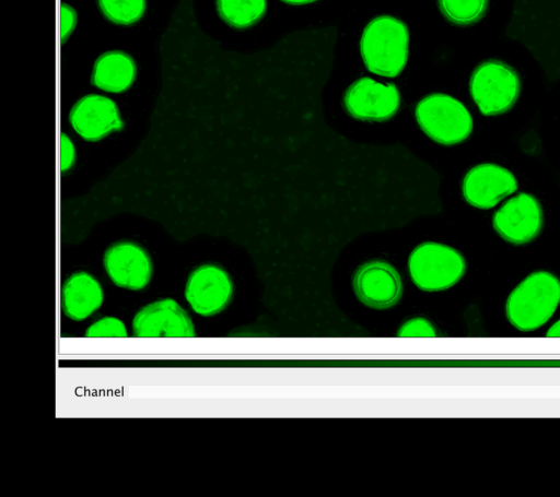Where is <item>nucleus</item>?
Wrapping results in <instances>:
<instances>
[{
	"mask_svg": "<svg viewBox=\"0 0 560 497\" xmlns=\"http://www.w3.org/2000/svg\"><path fill=\"white\" fill-rule=\"evenodd\" d=\"M560 305V280L550 272L530 273L510 293L505 304L509 322L522 332L546 324Z\"/></svg>",
	"mask_w": 560,
	"mask_h": 497,
	"instance_id": "nucleus-1",
	"label": "nucleus"
},
{
	"mask_svg": "<svg viewBox=\"0 0 560 497\" xmlns=\"http://www.w3.org/2000/svg\"><path fill=\"white\" fill-rule=\"evenodd\" d=\"M408 44L409 33L406 24L394 16L382 15L365 26L360 50L369 71L394 78L407 63Z\"/></svg>",
	"mask_w": 560,
	"mask_h": 497,
	"instance_id": "nucleus-2",
	"label": "nucleus"
},
{
	"mask_svg": "<svg viewBox=\"0 0 560 497\" xmlns=\"http://www.w3.org/2000/svg\"><path fill=\"white\" fill-rule=\"evenodd\" d=\"M416 119L432 140L444 145L465 141L472 131V118L458 99L442 93L423 97L416 106Z\"/></svg>",
	"mask_w": 560,
	"mask_h": 497,
	"instance_id": "nucleus-3",
	"label": "nucleus"
},
{
	"mask_svg": "<svg viewBox=\"0 0 560 497\" xmlns=\"http://www.w3.org/2000/svg\"><path fill=\"white\" fill-rule=\"evenodd\" d=\"M413 283L422 291H443L455 285L465 274L464 257L454 248L424 242L413 249L408 259Z\"/></svg>",
	"mask_w": 560,
	"mask_h": 497,
	"instance_id": "nucleus-4",
	"label": "nucleus"
},
{
	"mask_svg": "<svg viewBox=\"0 0 560 497\" xmlns=\"http://www.w3.org/2000/svg\"><path fill=\"white\" fill-rule=\"evenodd\" d=\"M469 90L480 113L495 116L514 106L520 96L521 80L512 67L498 60H488L474 70Z\"/></svg>",
	"mask_w": 560,
	"mask_h": 497,
	"instance_id": "nucleus-5",
	"label": "nucleus"
},
{
	"mask_svg": "<svg viewBox=\"0 0 560 497\" xmlns=\"http://www.w3.org/2000/svg\"><path fill=\"white\" fill-rule=\"evenodd\" d=\"M492 224L504 240L524 245L540 234L544 226L542 208L534 196L521 192L494 212Z\"/></svg>",
	"mask_w": 560,
	"mask_h": 497,
	"instance_id": "nucleus-6",
	"label": "nucleus"
},
{
	"mask_svg": "<svg viewBox=\"0 0 560 497\" xmlns=\"http://www.w3.org/2000/svg\"><path fill=\"white\" fill-rule=\"evenodd\" d=\"M400 95L394 83L383 84L371 78L355 81L347 90L343 105L357 119L365 121H384L398 110Z\"/></svg>",
	"mask_w": 560,
	"mask_h": 497,
	"instance_id": "nucleus-7",
	"label": "nucleus"
},
{
	"mask_svg": "<svg viewBox=\"0 0 560 497\" xmlns=\"http://www.w3.org/2000/svg\"><path fill=\"white\" fill-rule=\"evenodd\" d=\"M353 289L365 306L386 309L398 303L402 285L400 275L392 264L372 260L357 269L353 275Z\"/></svg>",
	"mask_w": 560,
	"mask_h": 497,
	"instance_id": "nucleus-8",
	"label": "nucleus"
},
{
	"mask_svg": "<svg viewBox=\"0 0 560 497\" xmlns=\"http://www.w3.org/2000/svg\"><path fill=\"white\" fill-rule=\"evenodd\" d=\"M233 284L229 274L219 265L203 264L188 277L185 297L195 312L213 316L230 303Z\"/></svg>",
	"mask_w": 560,
	"mask_h": 497,
	"instance_id": "nucleus-9",
	"label": "nucleus"
},
{
	"mask_svg": "<svg viewBox=\"0 0 560 497\" xmlns=\"http://www.w3.org/2000/svg\"><path fill=\"white\" fill-rule=\"evenodd\" d=\"M517 189L515 176L497 164H479L465 175L463 196L472 206L489 210Z\"/></svg>",
	"mask_w": 560,
	"mask_h": 497,
	"instance_id": "nucleus-10",
	"label": "nucleus"
},
{
	"mask_svg": "<svg viewBox=\"0 0 560 497\" xmlns=\"http://www.w3.org/2000/svg\"><path fill=\"white\" fill-rule=\"evenodd\" d=\"M139 338H191L195 328L187 312L173 299L165 298L144 306L132 321Z\"/></svg>",
	"mask_w": 560,
	"mask_h": 497,
	"instance_id": "nucleus-11",
	"label": "nucleus"
},
{
	"mask_svg": "<svg viewBox=\"0 0 560 497\" xmlns=\"http://www.w3.org/2000/svg\"><path fill=\"white\" fill-rule=\"evenodd\" d=\"M104 267L117 286L132 291L145 287L152 274V264L148 252L131 241H121L110 246L104 255Z\"/></svg>",
	"mask_w": 560,
	"mask_h": 497,
	"instance_id": "nucleus-12",
	"label": "nucleus"
},
{
	"mask_svg": "<svg viewBox=\"0 0 560 497\" xmlns=\"http://www.w3.org/2000/svg\"><path fill=\"white\" fill-rule=\"evenodd\" d=\"M69 119L73 129L88 141L101 140L124 125L116 104L95 94L82 97L72 107Z\"/></svg>",
	"mask_w": 560,
	"mask_h": 497,
	"instance_id": "nucleus-13",
	"label": "nucleus"
},
{
	"mask_svg": "<svg viewBox=\"0 0 560 497\" xmlns=\"http://www.w3.org/2000/svg\"><path fill=\"white\" fill-rule=\"evenodd\" d=\"M103 297V289L95 277L86 272H77L63 284L62 310L68 318L80 321L101 307Z\"/></svg>",
	"mask_w": 560,
	"mask_h": 497,
	"instance_id": "nucleus-14",
	"label": "nucleus"
},
{
	"mask_svg": "<svg viewBox=\"0 0 560 497\" xmlns=\"http://www.w3.org/2000/svg\"><path fill=\"white\" fill-rule=\"evenodd\" d=\"M133 59L122 51H108L94 64L92 83L101 90L120 93L131 86L136 78Z\"/></svg>",
	"mask_w": 560,
	"mask_h": 497,
	"instance_id": "nucleus-15",
	"label": "nucleus"
},
{
	"mask_svg": "<svg viewBox=\"0 0 560 497\" xmlns=\"http://www.w3.org/2000/svg\"><path fill=\"white\" fill-rule=\"evenodd\" d=\"M220 16L235 28L256 24L266 13L267 0H217Z\"/></svg>",
	"mask_w": 560,
	"mask_h": 497,
	"instance_id": "nucleus-16",
	"label": "nucleus"
},
{
	"mask_svg": "<svg viewBox=\"0 0 560 497\" xmlns=\"http://www.w3.org/2000/svg\"><path fill=\"white\" fill-rule=\"evenodd\" d=\"M489 0H439L442 14L453 24L470 25L486 13Z\"/></svg>",
	"mask_w": 560,
	"mask_h": 497,
	"instance_id": "nucleus-17",
	"label": "nucleus"
},
{
	"mask_svg": "<svg viewBox=\"0 0 560 497\" xmlns=\"http://www.w3.org/2000/svg\"><path fill=\"white\" fill-rule=\"evenodd\" d=\"M103 14L112 22L129 25L139 21L145 10V0H97Z\"/></svg>",
	"mask_w": 560,
	"mask_h": 497,
	"instance_id": "nucleus-18",
	"label": "nucleus"
},
{
	"mask_svg": "<svg viewBox=\"0 0 560 497\" xmlns=\"http://www.w3.org/2000/svg\"><path fill=\"white\" fill-rule=\"evenodd\" d=\"M90 338H125L127 329L122 321L114 317H104L92 323L85 331Z\"/></svg>",
	"mask_w": 560,
	"mask_h": 497,
	"instance_id": "nucleus-19",
	"label": "nucleus"
},
{
	"mask_svg": "<svg viewBox=\"0 0 560 497\" xmlns=\"http://www.w3.org/2000/svg\"><path fill=\"white\" fill-rule=\"evenodd\" d=\"M397 334L399 336H434L435 329L430 321L418 317L402 323Z\"/></svg>",
	"mask_w": 560,
	"mask_h": 497,
	"instance_id": "nucleus-20",
	"label": "nucleus"
},
{
	"mask_svg": "<svg viewBox=\"0 0 560 497\" xmlns=\"http://www.w3.org/2000/svg\"><path fill=\"white\" fill-rule=\"evenodd\" d=\"M77 23L75 11L68 4L62 3L60 7V38L65 43L73 31Z\"/></svg>",
	"mask_w": 560,
	"mask_h": 497,
	"instance_id": "nucleus-21",
	"label": "nucleus"
},
{
	"mask_svg": "<svg viewBox=\"0 0 560 497\" xmlns=\"http://www.w3.org/2000/svg\"><path fill=\"white\" fill-rule=\"evenodd\" d=\"M74 162V147L72 142L65 135L61 134L60 142V166L61 170L65 171L72 166Z\"/></svg>",
	"mask_w": 560,
	"mask_h": 497,
	"instance_id": "nucleus-22",
	"label": "nucleus"
},
{
	"mask_svg": "<svg viewBox=\"0 0 560 497\" xmlns=\"http://www.w3.org/2000/svg\"><path fill=\"white\" fill-rule=\"evenodd\" d=\"M546 335L550 338H560V319L549 327Z\"/></svg>",
	"mask_w": 560,
	"mask_h": 497,
	"instance_id": "nucleus-23",
	"label": "nucleus"
},
{
	"mask_svg": "<svg viewBox=\"0 0 560 497\" xmlns=\"http://www.w3.org/2000/svg\"><path fill=\"white\" fill-rule=\"evenodd\" d=\"M281 1L289 3V4H306V3H311V2H314L317 0H281Z\"/></svg>",
	"mask_w": 560,
	"mask_h": 497,
	"instance_id": "nucleus-24",
	"label": "nucleus"
}]
</instances>
